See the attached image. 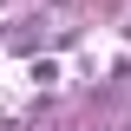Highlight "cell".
Segmentation results:
<instances>
[{
	"instance_id": "cell-1",
	"label": "cell",
	"mask_w": 131,
	"mask_h": 131,
	"mask_svg": "<svg viewBox=\"0 0 131 131\" xmlns=\"http://www.w3.org/2000/svg\"><path fill=\"white\" fill-rule=\"evenodd\" d=\"M26 79L39 85V92H46V85H59V59H46V52H39V59L26 66Z\"/></svg>"
}]
</instances>
